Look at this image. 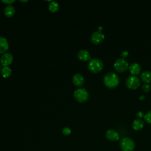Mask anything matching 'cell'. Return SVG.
Wrapping results in <instances>:
<instances>
[{
    "label": "cell",
    "instance_id": "obj_1",
    "mask_svg": "<svg viewBox=\"0 0 151 151\" xmlns=\"http://www.w3.org/2000/svg\"><path fill=\"white\" fill-rule=\"evenodd\" d=\"M103 81L104 84L107 87L109 88H113L119 84V77L116 73L113 71H110L105 74Z\"/></svg>",
    "mask_w": 151,
    "mask_h": 151
},
{
    "label": "cell",
    "instance_id": "obj_2",
    "mask_svg": "<svg viewBox=\"0 0 151 151\" xmlns=\"http://www.w3.org/2000/svg\"><path fill=\"white\" fill-rule=\"evenodd\" d=\"M87 66L91 71L93 73H98L102 70L103 67V63L101 60L94 58L90 60Z\"/></svg>",
    "mask_w": 151,
    "mask_h": 151
},
{
    "label": "cell",
    "instance_id": "obj_3",
    "mask_svg": "<svg viewBox=\"0 0 151 151\" xmlns=\"http://www.w3.org/2000/svg\"><path fill=\"white\" fill-rule=\"evenodd\" d=\"M120 146L123 151H133L135 147L134 141L129 137H123L120 140Z\"/></svg>",
    "mask_w": 151,
    "mask_h": 151
},
{
    "label": "cell",
    "instance_id": "obj_4",
    "mask_svg": "<svg viewBox=\"0 0 151 151\" xmlns=\"http://www.w3.org/2000/svg\"><path fill=\"white\" fill-rule=\"evenodd\" d=\"M74 98L79 102H84L88 98V93L84 88L76 89L73 94Z\"/></svg>",
    "mask_w": 151,
    "mask_h": 151
},
{
    "label": "cell",
    "instance_id": "obj_5",
    "mask_svg": "<svg viewBox=\"0 0 151 151\" xmlns=\"http://www.w3.org/2000/svg\"><path fill=\"white\" fill-rule=\"evenodd\" d=\"M129 66L127 60L123 57L118 58L114 63V67L115 70L119 72L125 71Z\"/></svg>",
    "mask_w": 151,
    "mask_h": 151
},
{
    "label": "cell",
    "instance_id": "obj_6",
    "mask_svg": "<svg viewBox=\"0 0 151 151\" xmlns=\"http://www.w3.org/2000/svg\"><path fill=\"white\" fill-rule=\"evenodd\" d=\"M126 84L128 88L135 89L140 84V79L136 76H129L126 80Z\"/></svg>",
    "mask_w": 151,
    "mask_h": 151
},
{
    "label": "cell",
    "instance_id": "obj_7",
    "mask_svg": "<svg viewBox=\"0 0 151 151\" xmlns=\"http://www.w3.org/2000/svg\"><path fill=\"white\" fill-rule=\"evenodd\" d=\"M104 38V35L100 31H96L92 33L90 40L94 44H99L101 42Z\"/></svg>",
    "mask_w": 151,
    "mask_h": 151
},
{
    "label": "cell",
    "instance_id": "obj_8",
    "mask_svg": "<svg viewBox=\"0 0 151 151\" xmlns=\"http://www.w3.org/2000/svg\"><path fill=\"white\" fill-rule=\"evenodd\" d=\"M12 55L9 52L4 53L1 57V63L4 67L9 65L12 62Z\"/></svg>",
    "mask_w": 151,
    "mask_h": 151
},
{
    "label": "cell",
    "instance_id": "obj_9",
    "mask_svg": "<svg viewBox=\"0 0 151 151\" xmlns=\"http://www.w3.org/2000/svg\"><path fill=\"white\" fill-rule=\"evenodd\" d=\"M106 137L107 139L111 141H116L119 138L118 132L114 129H109L106 132Z\"/></svg>",
    "mask_w": 151,
    "mask_h": 151
},
{
    "label": "cell",
    "instance_id": "obj_10",
    "mask_svg": "<svg viewBox=\"0 0 151 151\" xmlns=\"http://www.w3.org/2000/svg\"><path fill=\"white\" fill-rule=\"evenodd\" d=\"M77 57L81 61H87L90 58V54L87 50L81 49L78 51Z\"/></svg>",
    "mask_w": 151,
    "mask_h": 151
},
{
    "label": "cell",
    "instance_id": "obj_11",
    "mask_svg": "<svg viewBox=\"0 0 151 151\" xmlns=\"http://www.w3.org/2000/svg\"><path fill=\"white\" fill-rule=\"evenodd\" d=\"M73 82L77 86H81L84 83V78L80 73H76L73 77Z\"/></svg>",
    "mask_w": 151,
    "mask_h": 151
},
{
    "label": "cell",
    "instance_id": "obj_12",
    "mask_svg": "<svg viewBox=\"0 0 151 151\" xmlns=\"http://www.w3.org/2000/svg\"><path fill=\"white\" fill-rule=\"evenodd\" d=\"M9 47V44L7 40L2 36H0V54L5 52Z\"/></svg>",
    "mask_w": 151,
    "mask_h": 151
},
{
    "label": "cell",
    "instance_id": "obj_13",
    "mask_svg": "<svg viewBox=\"0 0 151 151\" xmlns=\"http://www.w3.org/2000/svg\"><path fill=\"white\" fill-rule=\"evenodd\" d=\"M129 70L132 74H137L140 72L141 67L139 64L137 63L134 62L130 64L129 65Z\"/></svg>",
    "mask_w": 151,
    "mask_h": 151
},
{
    "label": "cell",
    "instance_id": "obj_14",
    "mask_svg": "<svg viewBox=\"0 0 151 151\" xmlns=\"http://www.w3.org/2000/svg\"><path fill=\"white\" fill-rule=\"evenodd\" d=\"M4 12L5 16L8 17H11L15 14V9L12 5H7L4 8Z\"/></svg>",
    "mask_w": 151,
    "mask_h": 151
},
{
    "label": "cell",
    "instance_id": "obj_15",
    "mask_svg": "<svg viewBox=\"0 0 151 151\" xmlns=\"http://www.w3.org/2000/svg\"><path fill=\"white\" fill-rule=\"evenodd\" d=\"M144 122L140 119H136L132 122V127L136 130H139L143 127Z\"/></svg>",
    "mask_w": 151,
    "mask_h": 151
},
{
    "label": "cell",
    "instance_id": "obj_16",
    "mask_svg": "<svg viewBox=\"0 0 151 151\" xmlns=\"http://www.w3.org/2000/svg\"><path fill=\"white\" fill-rule=\"evenodd\" d=\"M141 79L145 82H150L151 81V71L149 70L143 71L140 76Z\"/></svg>",
    "mask_w": 151,
    "mask_h": 151
},
{
    "label": "cell",
    "instance_id": "obj_17",
    "mask_svg": "<svg viewBox=\"0 0 151 151\" xmlns=\"http://www.w3.org/2000/svg\"><path fill=\"white\" fill-rule=\"evenodd\" d=\"M1 74H2V77H4L5 78H7V77H9L11 74V69L8 66L3 67L1 69Z\"/></svg>",
    "mask_w": 151,
    "mask_h": 151
},
{
    "label": "cell",
    "instance_id": "obj_18",
    "mask_svg": "<svg viewBox=\"0 0 151 151\" xmlns=\"http://www.w3.org/2000/svg\"><path fill=\"white\" fill-rule=\"evenodd\" d=\"M48 8H49V10L51 12H56L58 10L59 5L55 1H51L50 3V5L48 6Z\"/></svg>",
    "mask_w": 151,
    "mask_h": 151
},
{
    "label": "cell",
    "instance_id": "obj_19",
    "mask_svg": "<svg viewBox=\"0 0 151 151\" xmlns=\"http://www.w3.org/2000/svg\"><path fill=\"white\" fill-rule=\"evenodd\" d=\"M144 119L146 122L151 123V110L147 111L144 114Z\"/></svg>",
    "mask_w": 151,
    "mask_h": 151
},
{
    "label": "cell",
    "instance_id": "obj_20",
    "mask_svg": "<svg viewBox=\"0 0 151 151\" xmlns=\"http://www.w3.org/2000/svg\"><path fill=\"white\" fill-rule=\"evenodd\" d=\"M71 129L68 127H64V128H63L62 129V133L63 134L65 135V136H68V135H70L71 134Z\"/></svg>",
    "mask_w": 151,
    "mask_h": 151
},
{
    "label": "cell",
    "instance_id": "obj_21",
    "mask_svg": "<svg viewBox=\"0 0 151 151\" xmlns=\"http://www.w3.org/2000/svg\"><path fill=\"white\" fill-rule=\"evenodd\" d=\"M142 89L144 91H149L150 90V88H151V86L149 84H147V83H146V84H143L142 86Z\"/></svg>",
    "mask_w": 151,
    "mask_h": 151
},
{
    "label": "cell",
    "instance_id": "obj_22",
    "mask_svg": "<svg viewBox=\"0 0 151 151\" xmlns=\"http://www.w3.org/2000/svg\"><path fill=\"white\" fill-rule=\"evenodd\" d=\"M128 51L127 50H123L122 52H121V55L123 58H124L126 57L128 55Z\"/></svg>",
    "mask_w": 151,
    "mask_h": 151
},
{
    "label": "cell",
    "instance_id": "obj_23",
    "mask_svg": "<svg viewBox=\"0 0 151 151\" xmlns=\"http://www.w3.org/2000/svg\"><path fill=\"white\" fill-rule=\"evenodd\" d=\"M2 1L5 4H7V5H11V4L14 2V0H2Z\"/></svg>",
    "mask_w": 151,
    "mask_h": 151
},
{
    "label": "cell",
    "instance_id": "obj_24",
    "mask_svg": "<svg viewBox=\"0 0 151 151\" xmlns=\"http://www.w3.org/2000/svg\"><path fill=\"white\" fill-rule=\"evenodd\" d=\"M136 115H137L138 117H142V116H144L143 112L141 111H139L137 113Z\"/></svg>",
    "mask_w": 151,
    "mask_h": 151
},
{
    "label": "cell",
    "instance_id": "obj_25",
    "mask_svg": "<svg viewBox=\"0 0 151 151\" xmlns=\"http://www.w3.org/2000/svg\"><path fill=\"white\" fill-rule=\"evenodd\" d=\"M139 98H140V99H144L145 98V96H143V95H141V96H140V97H139Z\"/></svg>",
    "mask_w": 151,
    "mask_h": 151
},
{
    "label": "cell",
    "instance_id": "obj_26",
    "mask_svg": "<svg viewBox=\"0 0 151 151\" xmlns=\"http://www.w3.org/2000/svg\"><path fill=\"white\" fill-rule=\"evenodd\" d=\"M21 1V2H26V1Z\"/></svg>",
    "mask_w": 151,
    "mask_h": 151
},
{
    "label": "cell",
    "instance_id": "obj_27",
    "mask_svg": "<svg viewBox=\"0 0 151 151\" xmlns=\"http://www.w3.org/2000/svg\"><path fill=\"white\" fill-rule=\"evenodd\" d=\"M1 71V66H0V71Z\"/></svg>",
    "mask_w": 151,
    "mask_h": 151
}]
</instances>
